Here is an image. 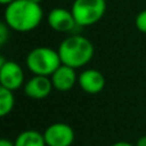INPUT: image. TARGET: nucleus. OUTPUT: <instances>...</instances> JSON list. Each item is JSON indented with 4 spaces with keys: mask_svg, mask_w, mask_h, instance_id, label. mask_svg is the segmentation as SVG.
I'll list each match as a JSON object with an SVG mask.
<instances>
[{
    "mask_svg": "<svg viewBox=\"0 0 146 146\" xmlns=\"http://www.w3.org/2000/svg\"><path fill=\"white\" fill-rule=\"evenodd\" d=\"M9 30L10 28L8 27V25L5 22H3L0 25V45H5L8 40V36H9Z\"/></svg>",
    "mask_w": 146,
    "mask_h": 146,
    "instance_id": "4468645a",
    "label": "nucleus"
},
{
    "mask_svg": "<svg viewBox=\"0 0 146 146\" xmlns=\"http://www.w3.org/2000/svg\"><path fill=\"white\" fill-rule=\"evenodd\" d=\"M26 66L35 76L51 77V74L62 66V60L58 50L48 46H38L27 54Z\"/></svg>",
    "mask_w": 146,
    "mask_h": 146,
    "instance_id": "7ed1b4c3",
    "label": "nucleus"
},
{
    "mask_svg": "<svg viewBox=\"0 0 146 146\" xmlns=\"http://www.w3.org/2000/svg\"><path fill=\"white\" fill-rule=\"evenodd\" d=\"M31 1H33V3H36V4H40L42 0H31Z\"/></svg>",
    "mask_w": 146,
    "mask_h": 146,
    "instance_id": "6ab92c4d",
    "label": "nucleus"
},
{
    "mask_svg": "<svg viewBox=\"0 0 146 146\" xmlns=\"http://www.w3.org/2000/svg\"><path fill=\"white\" fill-rule=\"evenodd\" d=\"M13 1H15V0H0V3H1L3 5H5V7H7V5H9L10 3H13Z\"/></svg>",
    "mask_w": 146,
    "mask_h": 146,
    "instance_id": "a211bd4d",
    "label": "nucleus"
},
{
    "mask_svg": "<svg viewBox=\"0 0 146 146\" xmlns=\"http://www.w3.org/2000/svg\"><path fill=\"white\" fill-rule=\"evenodd\" d=\"M15 104V99L13 95V91L8 88L0 87V115L7 117L13 110Z\"/></svg>",
    "mask_w": 146,
    "mask_h": 146,
    "instance_id": "f8f14e48",
    "label": "nucleus"
},
{
    "mask_svg": "<svg viewBox=\"0 0 146 146\" xmlns=\"http://www.w3.org/2000/svg\"><path fill=\"white\" fill-rule=\"evenodd\" d=\"M111 146H133V145L127 142V141H118V142H115V144H113Z\"/></svg>",
    "mask_w": 146,
    "mask_h": 146,
    "instance_id": "f3484780",
    "label": "nucleus"
},
{
    "mask_svg": "<svg viewBox=\"0 0 146 146\" xmlns=\"http://www.w3.org/2000/svg\"><path fill=\"white\" fill-rule=\"evenodd\" d=\"M48 25L56 32H71L78 26L72 12L64 8H54L49 13Z\"/></svg>",
    "mask_w": 146,
    "mask_h": 146,
    "instance_id": "0eeeda50",
    "label": "nucleus"
},
{
    "mask_svg": "<svg viewBox=\"0 0 146 146\" xmlns=\"http://www.w3.org/2000/svg\"><path fill=\"white\" fill-rule=\"evenodd\" d=\"M78 85L86 94H99L105 87V77L98 69H86L78 74Z\"/></svg>",
    "mask_w": 146,
    "mask_h": 146,
    "instance_id": "9d476101",
    "label": "nucleus"
},
{
    "mask_svg": "<svg viewBox=\"0 0 146 146\" xmlns=\"http://www.w3.org/2000/svg\"><path fill=\"white\" fill-rule=\"evenodd\" d=\"M53 87L60 92H66L74 87L76 83H78V76L74 68L62 64L50 77Z\"/></svg>",
    "mask_w": 146,
    "mask_h": 146,
    "instance_id": "1a4fd4ad",
    "label": "nucleus"
},
{
    "mask_svg": "<svg viewBox=\"0 0 146 146\" xmlns=\"http://www.w3.org/2000/svg\"><path fill=\"white\" fill-rule=\"evenodd\" d=\"M135 23H136V27L140 32L146 33V9L142 10V12H140L139 14H137Z\"/></svg>",
    "mask_w": 146,
    "mask_h": 146,
    "instance_id": "ddd939ff",
    "label": "nucleus"
},
{
    "mask_svg": "<svg viewBox=\"0 0 146 146\" xmlns=\"http://www.w3.org/2000/svg\"><path fill=\"white\" fill-rule=\"evenodd\" d=\"M0 146H14V142L9 141V140H7V139H3L1 141H0Z\"/></svg>",
    "mask_w": 146,
    "mask_h": 146,
    "instance_id": "dca6fc26",
    "label": "nucleus"
},
{
    "mask_svg": "<svg viewBox=\"0 0 146 146\" xmlns=\"http://www.w3.org/2000/svg\"><path fill=\"white\" fill-rule=\"evenodd\" d=\"M105 10V0H74L71 12L78 27H87L98 23L104 17Z\"/></svg>",
    "mask_w": 146,
    "mask_h": 146,
    "instance_id": "20e7f679",
    "label": "nucleus"
},
{
    "mask_svg": "<svg viewBox=\"0 0 146 146\" xmlns=\"http://www.w3.org/2000/svg\"><path fill=\"white\" fill-rule=\"evenodd\" d=\"M25 82V73L18 63L0 58V87L15 91Z\"/></svg>",
    "mask_w": 146,
    "mask_h": 146,
    "instance_id": "39448f33",
    "label": "nucleus"
},
{
    "mask_svg": "<svg viewBox=\"0 0 146 146\" xmlns=\"http://www.w3.org/2000/svg\"><path fill=\"white\" fill-rule=\"evenodd\" d=\"M42 19V9L40 4L31 0H15L5 7L4 22L15 32L33 31Z\"/></svg>",
    "mask_w": 146,
    "mask_h": 146,
    "instance_id": "f257e3e1",
    "label": "nucleus"
},
{
    "mask_svg": "<svg viewBox=\"0 0 146 146\" xmlns=\"http://www.w3.org/2000/svg\"><path fill=\"white\" fill-rule=\"evenodd\" d=\"M14 146H48L44 133L35 129H27L21 132L14 141Z\"/></svg>",
    "mask_w": 146,
    "mask_h": 146,
    "instance_id": "9b49d317",
    "label": "nucleus"
},
{
    "mask_svg": "<svg viewBox=\"0 0 146 146\" xmlns=\"http://www.w3.org/2000/svg\"><path fill=\"white\" fill-rule=\"evenodd\" d=\"M48 146H72L74 142V131L67 123H53L44 132Z\"/></svg>",
    "mask_w": 146,
    "mask_h": 146,
    "instance_id": "423d86ee",
    "label": "nucleus"
},
{
    "mask_svg": "<svg viewBox=\"0 0 146 146\" xmlns=\"http://www.w3.org/2000/svg\"><path fill=\"white\" fill-rule=\"evenodd\" d=\"M58 53L62 64L77 69L90 63L95 49L92 42L87 37L81 35H73L62 41Z\"/></svg>",
    "mask_w": 146,
    "mask_h": 146,
    "instance_id": "f03ea898",
    "label": "nucleus"
},
{
    "mask_svg": "<svg viewBox=\"0 0 146 146\" xmlns=\"http://www.w3.org/2000/svg\"><path fill=\"white\" fill-rule=\"evenodd\" d=\"M53 88L51 80L45 76H33L25 83V94L35 100L48 98Z\"/></svg>",
    "mask_w": 146,
    "mask_h": 146,
    "instance_id": "6e6552de",
    "label": "nucleus"
},
{
    "mask_svg": "<svg viewBox=\"0 0 146 146\" xmlns=\"http://www.w3.org/2000/svg\"><path fill=\"white\" fill-rule=\"evenodd\" d=\"M135 146H146V135L140 137V139L137 140V142H136V145Z\"/></svg>",
    "mask_w": 146,
    "mask_h": 146,
    "instance_id": "2eb2a0df",
    "label": "nucleus"
}]
</instances>
